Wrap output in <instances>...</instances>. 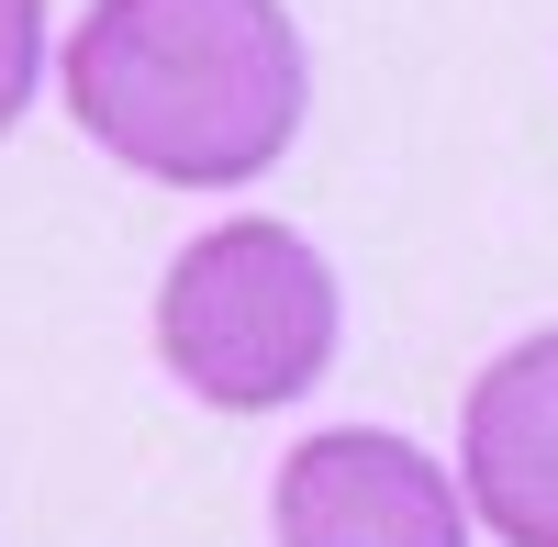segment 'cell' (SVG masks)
I'll return each mask as SVG.
<instances>
[{
  "label": "cell",
  "instance_id": "obj_5",
  "mask_svg": "<svg viewBox=\"0 0 558 547\" xmlns=\"http://www.w3.org/2000/svg\"><path fill=\"white\" fill-rule=\"evenodd\" d=\"M34 78H45V0H0V134L34 112Z\"/></svg>",
  "mask_w": 558,
  "mask_h": 547
},
{
  "label": "cell",
  "instance_id": "obj_2",
  "mask_svg": "<svg viewBox=\"0 0 558 547\" xmlns=\"http://www.w3.org/2000/svg\"><path fill=\"white\" fill-rule=\"evenodd\" d=\"M347 347V291L302 223L279 212H223L157 280V357L168 380L213 414H279L302 402Z\"/></svg>",
  "mask_w": 558,
  "mask_h": 547
},
{
  "label": "cell",
  "instance_id": "obj_3",
  "mask_svg": "<svg viewBox=\"0 0 558 547\" xmlns=\"http://www.w3.org/2000/svg\"><path fill=\"white\" fill-rule=\"evenodd\" d=\"M279 547H470V503L402 425H324L268 481Z\"/></svg>",
  "mask_w": 558,
  "mask_h": 547
},
{
  "label": "cell",
  "instance_id": "obj_1",
  "mask_svg": "<svg viewBox=\"0 0 558 547\" xmlns=\"http://www.w3.org/2000/svg\"><path fill=\"white\" fill-rule=\"evenodd\" d=\"M68 123L157 191H246L302 146L313 45L291 0H89L57 45Z\"/></svg>",
  "mask_w": 558,
  "mask_h": 547
},
{
  "label": "cell",
  "instance_id": "obj_4",
  "mask_svg": "<svg viewBox=\"0 0 558 547\" xmlns=\"http://www.w3.org/2000/svg\"><path fill=\"white\" fill-rule=\"evenodd\" d=\"M458 503L492 547H558V325L514 336L458 402Z\"/></svg>",
  "mask_w": 558,
  "mask_h": 547
}]
</instances>
